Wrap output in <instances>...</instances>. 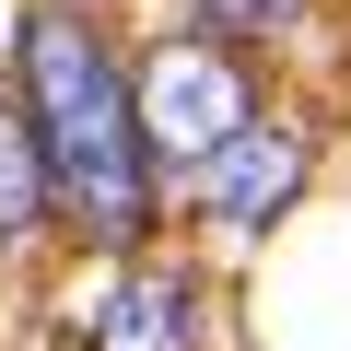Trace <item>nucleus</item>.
<instances>
[{"label": "nucleus", "instance_id": "obj_3", "mask_svg": "<svg viewBox=\"0 0 351 351\" xmlns=\"http://www.w3.org/2000/svg\"><path fill=\"white\" fill-rule=\"evenodd\" d=\"M293 188H304V129H293V117H246V129L199 164V211H211V223H234V234H246V223H269Z\"/></svg>", "mask_w": 351, "mask_h": 351}, {"label": "nucleus", "instance_id": "obj_2", "mask_svg": "<svg viewBox=\"0 0 351 351\" xmlns=\"http://www.w3.org/2000/svg\"><path fill=\"white\" fill-rule=\"evenodd\" d=\"M246 117H258V106H246V71H234L223 47H188V36H164V47L141 59V82H129V129H141V152L176 164V176H199Z\"/></svg>", "mask_w": 351, "mask_h": 351}, {"label": "nucleus", "instance_id": "obj_4", "mask_svg": "<svg viewBox=\"0 0 351 351\" xmlns=\"http://www.w3.org/2000/svg\"><path fill=\"white\" fill-rule=\"evenodd\" d=\"M94 351H188L199 339V281H176V269H129L106 281V304L82 316Z\"/></svg>", "mask_w": 351, "mask_h": 351}, {"label": "nucleus", "instance_id": "obj_5", "mask_svg": "<svg viewBox=\"0 0 351 351\" xmlns=\"http://www.w3.org/2000/svg\"><path fill=\"white\" fill-rule=\"evenodd\" d=\"M36 223H47V152L24 106H0V246H24Z\"/></svg>", "mask_w": 351, "mask_h": 351}, {"label": "nucleus", "instance_id": "obj_6", "mask_svg": "<svg viewBox=\"0 0 351 351\" xmlns=\"http://www.w3.org/2000/svg\"><path fill=\"white\" fill-rule=\"evenodd\" d=\"M199 12H211L223 36H269V24H293V0H199Z\"/></svg>", "mask_w": 351, "mask_h": 351}, {"label": "nucleus", "instance_id": "obj_1", "mask_svg": "<svg viewBox=\"0 0 351 351\" xmlns=\"http://www.w3.org/2000/svg\"><path fill=\"white\" fill-rule=\"evenodd\" d=\"M24 117H36V152H47V199L94 234V246H129L152 188H141V129H129V82L117 59L71 24V12H36L24 24Z\"/></svg>", "mask_w": 351, "mask_h": 351}]
</instances>
